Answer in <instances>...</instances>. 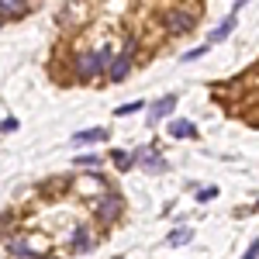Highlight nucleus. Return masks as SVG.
Segmentation results:
<instances>
[{
    "instance_id": "f257e3e1",
    "label": "nucleus",
    "mask_w": 259,
    "mask_h": 259,
    "mask_svg": "<svg viewBox=\"0 0 259 259\" xmlns=\"http://www.w3.org/2000/svg\"><path fill=\"white\" fill-rule=\"evenodd\" d=\"M114 59H118V56H114L111 45H104L97 52H80V56H73V76L80 83H90V80H97L104 69H111Z\"/></svg>"
},
{
    "instance_id": "f03ea898",
    "label": "nucleus",
    "mask_w": 259,
    "mask_h": 259,
    "mask_svg": "<svg viewBox=\"0 0 259 259\" xmlns=\"http://www.w3.org/2000/svg\"><path fill=\"white\" fill-rule=\"evenodd\" d=\"M159 21H162V28H166V31H173V35H187V31H194V28H197L194 11H177V7L162 11Z\"/></svg>"
},
{
    "instance_id": "7ed1b4c3",
    "label": "nucleus",
    "mask_w": 259,
    "mask_h": 259,
    "mask_svg": "<svg viewBox=\"0 0 259 259\" xmlns=\"http://www.w3.org/2000/svg\"><path fill=\"white\" fill-rule=\"evenodd\" d=\"M94 214H97V221H104V225H114V221L121 218V197L107 190L104 197H97V204H94Z\"/></svg>"
},
{
    "instance_id": "20e7f679",
    "label": "nucleus",
    "mask_w": 259,
    "mask_h": 259,
    "mask_svg": "<svg viewBox=\"0 0 259 259\" xmlns=\"http://www.w3.org/2000/svg\"><path fill=\"white\" fill-rule=\"evenodd\" d=\"M35 7V0H0V21H18Z\"/></svg>"
},
{
    "instance_id": "39448f33",
    "label": "nucleus",
    "mask_w": 259,
    "mask_h": 259,
    "mask_svg": "<svg viewBox=\"0 0 259 259\" xmlns=\"http://www.w3.org/2000/svg\"><path fill=\"white\" fill-rule=\"evenodd\" d=\"M135 162H139L142 169H149V173H162L166 169V159H162L156 149H139L135 152Z\"/></svg>"
},
{
    "instance_id": "423d86ee",
    "label": "nucleus",
    "mask_w": 259,
    "mask_h": 259,
    "mask_svg": "<svg viewBox=\"0 0 259 259\" xmlns=\"http://www.w3.org/2000/svg\"><path fill=\"white\" fill-rule=\"evenodd\" d=\"M132 62H135V56H128V52H121L118 59L111 62V69H107V80H111V83H121L124 76H128V69H132Z\"/></svg>"
},
{
    "instance_id": "0eeeda50",
    "label": "nucleus",
    "mask_w": 259,
    "mask_h": 259,
    "mask_svg": "<svg viewBox=\"0 0 259 259\" xmlns=\"http://www.w3.org/2000/svg\"><path fill=\"white\" fill-rule=\"evenodd\" d=\"M173 107H177V97H173V94L159 97L156 104H152V111H149V121H162L166 114H169V111H173Z\"/></svg>"
},
{
    "instance_id": "6e6552de",
    "label": "nucleus",
    "mask_w": 259,
    "mask_h": 259,
    "mask_svg": "<svg viewBox=\"0 0 259 259\" xmlns=\"http://www.w3.org/2000/svg\"><path fill=\"white\" fill-rule=\"evenodd\" d=\"M107 139V128H87V132H76L73 135V145H94V142Z\"/></svg>"
},
{
    "instance_id": "1a4fd4ad",
    "label": "nucleus",
    "mask_w": 259,
    "mask_h": 259,
    "mask_svg": "<svg viewBox=\"0 0 259 259\" xmlns=\"http://www.w3.org/2000/svg\"><path fill=\"white\" fill-rule=\"evenodd\" d=\"M94 245V235L87 232V225H76L73 228V252H87Z\"/></svg>"
},
{
    "instance_id": "9d476101",
    "label": "nucleus",
    "mask_w": 259,
    "mask_h": 259,
    "mask_svg": "<svg viewBox=\"0 0 259 259\" xmlns=\"http://www.w3.org/2000/svg\"><path fill=\"white\" fill-rule=\"evenodd\" d=\"M169 139H197V124H190V121H173V124H169Z\"/></svg>"
},
{
    "instance_id": "9b49d317",
    "label": "nucleus",
    "mask_w": 259,
    "mask_h": 259,
    "mask_svg": "<svg viewBox=\"0 0 259 259\" xmlns=\"http://www.w3.org/2000/svg\"><path fill=\"white\" fill-rule=\"evenodd\" d=\"M232 28H235V14H228V18H225L218 28L211 31V45H214V41H225L228 35H232Z\"/></svg>"
},
{
    "instance_id": "f8f14e48",
    "label": "nucleus",
    "mask_w": 259,
    "mask_h": 259,
    "mask_svg": "<svg viewBox=\"0 0 259 259\" xmlns=\"http://www.w3.org/2000/svg\"><path fill=\"white\" fill-rule=\"evenodd\" d=\"M111 162H114L118 169H132V162H135V156H128V152H111Z\"/></svg>"
},
{
    "instance_id": "ddd939ff",
    "label": "nucleus",
    "mask_w": 259,
    "mask_h": 259,
    "mask_svg": "<svg viewBox=\"0 0 259 259\" xmlns=\"http://www.w3.org/2000/svg\"><path fill=\"white\" fill-rule=\"evenodd\" d=\"M135 111H145V104H142V100H132V104H121V107L114 111V114H118V118H128V114H135Z\"/></svg>"
},
{
    "instance_id": "4468645a",
    "label": "nucleus",
    "mask_w": 259,
    "mask_h": 259,
    "mask_svg": "<svg viewBox=\"0 0 259 259\" xmlns=\"http://www.w3.org/2000/svg\"><path fill=\"white\" fill-rule=\"evenodd\" d=\"M190 239H194V235H190L187 228H180V232H173V235H169V245H187Z\"/></svg>"
},
{
    "instance_id": "2eb2a0df",
    "label": "nucleus",
    "mask_w": 259,
    "mask_h": 259,
    "mask_svg": "<svg viewBox=\"0 0 259 259\" xmlns=\"http://www.w3.org/2000/svg\"><path fill=\"white\" fill-rule=\"evenodd\" d=\"M207 49H211V41H207V45H197V49H190V52L183 56V62H194V59H200V56H204Z\"/></svg>"
},
{
    "instance_id": "dca6fc26",
    "label": "nucleus",
    "mask_w": 259,
    "mask_h": 259,
    "mask_svg": "<svg viewBox=\"0 0 259 259\" xmlns=\"http://www.w3.org/2000/svg\"><path fill=\"white\" fill-rule=\"evenodd\" d=\"M97 156H80V159H76V166H83V169H90V166H97Z\"/></svg>"
},
{
    "instance_id": "f3484780",
    "label": "nucleus",
    "mask_w": 259,
    "mask_h": 259,
    "mask_svg": "<svg viewBox=\"0 0 259 259\" xmlns=\"http://www.w3.org/2000/svg\"><path fill=\"white\" fill-rule=\"evenodd\" d=\"M214 197H218V187H207V190L197 194V200H214Z\"/></svg>"
},
{
    "instance_id": "a211bd4d",
    "label": "nucleus",
    "mask_w": 259,
    "mask_h": 259,
    "mask_svg": "<svg viewBox=\"0 0 259 259\" xmlns=\"http://www.w3.org/2000/svg\"><path fill=\"white\" fill-rule=\"evenodd\" d=\"M242 259H259V239L252 242V245H249V249H245V256Z\"/></svg>"
}]
</instances>
